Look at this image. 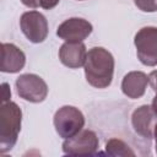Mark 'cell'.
Masks as SVG:
<instances>
[{"instance_id":"6da1fadb","label":"cell","mask_w":157,"mask_h":157,"mask_svg":"<svg viewBox=\"0 0 157 157\" xmlns=\"http://www.w3.org/2000/svg\"><path fill=\"white\" fill-rule=\"evenodd\" d=\"M85 76L87 82L96 88H107L113 80L114 58L102 47H93L87 52L85 61Z\"/></svg>"},{"instance_id":"7a4b0ae2","label":"cell","mask_w":157,"mask_h":157,"mask_svg":"<svg viewBox=\"0 0 157 157\" xmlns=\"http://www.w3.org/2000/svg\"><path fill=\"white\" fill-rule=\"evenodd\" d=\"M22 112L15 102H5L0 108V152L10 151L17 142Z\"/></svg>"},{"instance_id":"3957f363","label":"cell","mask_w":157,"mask_h":157,"mask_svg":"<svg viewBox=\"0 0 157 157\" xmlns=\"http://www.w3.org/2000/svg\"><path fill=\"white\" fill-rule=\"evenodd\" d=\"M53 123L58 135L63 139H69L82 130L85 117L78 108L74 105H64L55 112Z\"/></svg>"},{"instance_id":"277c9868","label":"cell","mask_w":157,"mask_h":157,"mask_svg":"<svg viewBox=\"0 0 157 157\" xmlns=\"http://www.w3.org/2000/svg\"><path fill=\"white\" fill-rule=\"evenodd\" d=\"M139 60L146 66L157 65V27L147 26L137 31L134 38Z\"/></svg>"},{"instance_id":"5b68a950","label":"cell","mask_w":157,"mask_h":157,"mask_svg":"<svg viewBox=\"0 0 157 157\" xmlns=\"http://www.w3.org/2000/svg\"><path fill=\"white\" fill-rule=\"evenodd\" d=\"M17 94L31 103L43 102L48 96V86L45 81L36 74H23L15 82Z\"/></svg>"},{"instance_id":"8992f818","label":"cell","mask_w":157,"mask_h":157,"mask_svg":"<svg viewBox=\"0 0 157 157\" xmlns=\"http://www.w3.org/2000/svg\"><path fill=\"white\" fill-rule=\"evenodd\" d=\"M20 27L26 38L32 43H42L48 37V21L39 11L32 10L22 13L20 18Z\"/></svg>"},{"instance_id":"52a82bcc","label":"cell","mask_w":157,"mask_h":157,"mask_svg":"<svg viewBox=\"0 0 157 157\" xmlns=\"http://www.w3.org/2000/svg\"><path fill=\"white\" fill-rule=\"evenodd\" d=\"M99 141L94 131L81 130L72 137L65 139L63 142V152L65 155H93L98 150Z\"/></svg>"},{"instance_id":"ba28073f","label":"cell","mask_w":157,"mask_h":157,"mask_svg":"<svg viewBox=\"0 0 157 157\" xmlns=\"http://www.w3.org/2000/svg\"><path fill=\"white\" fill-rule=\"evenodd\" d=\"M92 25L80 17H71L59 25L56 36L65 42H82L92 33Z\"/></svg>"},{"instance_id":"9c48e42d","label":"cell","mask_w":157,"mask_h":157,"mask_svg":"<svg viewBox=\"0 0 157 157\" xmlns=\"http://www.w3.org/2000/svg\"><path fill=\"white\" fill-rule=\"evenodd\" d=\"M156 123L157 114L155 113L152 105L144 104L135 109L131 114V125L134 131L145 139H152Z\"/></svg>"},{"instance_id":"30bf717a","label":"cell","mask_w":157,"mask_h":157,"mask_svg":"<svg viewBox=\"0 0 157 157\" xmlns=\"http://www.w3.org/2000/svg\"><path fill=\"white\" fill-rule=\"evenodd\" d=\"M86 56L87 50L82 42H65L59 49L60 61L70 69H78L83 66Z\"/></svg>"},{"instance_id":"8fae6325","label":"cell","mask_w":157,"mask_h":157,"mask_svg":"<svg viewBox=\"0 0 157 157\" xmlns=\"http://www.w3.org/2000/svg\"><path fill=\"white\" fill-rule=\"evenodd\" d=\"M26 64L25 53L12 43L1 44V67L6 74H16L23 69Z\"/></svg>"},{"instance_id":"7c38bea8","label":"cell","mask_w":157,"mask_h":157,"mask_svg":"<svg viewBox=\"0 0 157 157\" xmlns=\"http://www.w3.org/2000/svg\"><path fill=\"white\" fill-rule=\"evenodd\" d=\"M148 83V76L145 72L130 71L124 76L121 81V91L126 97L131 99H137L145 94Z\"/></svg>"},{"instance_id":"4fadbf2b","label":"cell","mask_w":157,"mask_h":157,"mask_svg":"<svg viewBox=\"0 0 157 157\" xmlns=\"http://www.w3.org/2000/svg\"><path fill=\"white\" fill-rule=\"evenodd\" d=\"M105 152L109 156H135V152L120 139H110L105 144Z\"/></svg>"},{"instance_id":"5bb4252c","label":"cell","mask_w":157,"mask_h":157,"mask_svg":"<svg viewBox=\"0 0 157 157\" xmlns=\"http://www.w3.org/2000/svg\"><path fill=\"white\" fill-rule=\"evenodd\" d=\"M60 0H21V2L31 9H45V10H52L59 4Z\"/></svg>"},{"instance_id":"9a60e30c","label":"cell","mask_w":157,"mask_h":157,"mask_svg":"<svg viewBox=\"0 0 157 157\" xmlns=\"http://www.w3.org/2000/svg\"><path fill=\"white\" fill-rule=\"evenodd\" d=\"M137 9L144 12H156L157 11V0H134Z\"/></svg>"},{"instance_id":"2e32d148","label":"cell","mask_w":157,"mask_h":157,"mask_svg":"<svg viewBox=\"0 0 157 157\" xmlns=\"http://www.w3.org/2000/svg\"><path fill=\"white\" fill-rule=\"evenodd\" d=\"M1 87H2V103L9 102V98L11 97V91H10V88H9V83L4 82V83L1 85Z\"/></svg>"},{"instance_id":"e0dca14e","label":"cell","mask_w":157,"mask_h":157,"mask_svg":"<svg viewBox=\"0 0 157 157\" xmlns=\"http://www.w3.org/2000/svg\"><path fill=\"white\" fill-rule=\"evenodd\" d=\"M148 81H150V85L152 86L153 91L156 92V91H157V70H156V71H152V72L148 75Z\"/></svg>"},{"instance_id":"ac0fdd59","label":"cell","mask_w":157,"mask_h":157,"mask_svg":"<svg viewBox=\"0 0 157 157\" xmlns=\"http://www.w3.org/2000/svg\"><path fill=\"white\" fill-rule=\"evenodd\" d=\"M152 108L155 110V113L157 114V91H156V94H155V98L152 101Z\"/></svg>"},{"instance_id":"d6986e66","label":"cell","mask_w":157,"mask_h":157,"mask_svg":"<svg viewBox=\"0 0 157 157\" xmlns=\"http://www.w3.org/2000/svg\"><path fill=\"white\" fill-rule=\"evenodd\" d=\"M153 136H155V146H156V153H157V123H156V125H155Z\"/></svg>"},{"instance_id":"ffe728a7","label":"cell","mask_w":157,"mask_h":157,"mask_svg":"<svg viewBox=\"0 0 157 157\" xmlns=\"http://www.w3.org/2000/svg\"><path fill=\"white\" fill-rule=\"evenodd\" d=\"M78 1H82V0H78Z\"/></svg>"}]
</instances>
